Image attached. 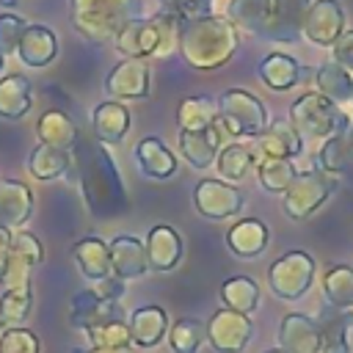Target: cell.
<instances>
[{"label": "cell", "mask_w": 353, "mask_h": 353, "mask_svg": "<svg viewBox=\"0 0 353 353\" xmlns=\"http://www.w3.org/2000/svg\"><path fill=\"white\" fill-rule=\"evenodd\" d=\"M91 127H94V138L99 143L116 146L124 141V135L130 130V110L116 99L99 102L91 113Z\"/></svg>", "instance_id": "23"}, {"label": "cell", "mask_w": 353, "mask_h": 353, "mask_svg": "<svg viewBox=\"0 0 353 353\" xmlns=\"http://www.w3.org/2000/svg\"><path fill=\"white\" fill-rule=\"evenodd\" d=\"M127 325H130L132 345H138V347H154L168 334V314H165V309L149 303V306L135 309Z\"/></svg>", "instance_id": "28"}, {"label": "cell", "mask_w": 353, "mask_h": 353, "mask_svg": "<svg viewBox=\"0 0 353 353\" xmlns=\"http://www.w3.org/2000/svg\"><path fill=\"white\" fill-rule=\"evenodd\" d=\"M345 33V11L336 0H314L303 19V36L317 47H331Z\"/></svg>", "instance_id": "13"}, {"label": "cell", "mask_w": 353, "mask_h": 353, "mask_svg": "<svg viewBox=\"0 0 353 353\" xmlns=\"http://www.w3.org/2000/svg\"><path fill=\"white\" fill-rule=\"evenodd\" d=\"M207 339V325L196 317H179L168 328V345L174 353H199Z\"/></svg>", "instance_id": "41"}, {"label": "cell", "mask_w": 353, "mask_h": 353, "mask_svg": "<svg viewBox=\"0 0 353 353\" xmlns=\"http://www.w3.org/2000/svg\"><path fill=\"white\" fill-rule=\"evenodd\" d=\"M36 132H39V143L55 146V149H66L72 152V146L77 143V127L74 121L63 113V110H44L36 121Z\"/></svg>", "instance_id": "33"}, {"label": "cell", "mask_w": 353, "mask_h": 353, "mask_svg": "<svg viewBox=\"0 0 353 353\" xmlns=\"http://www.w3.org/2000/svg\"><path fill=\"white\" fill-rule=\"evenodd\" d=\"M85 334H88V345L91 347H130L132 345L130 325L124 320L99 323L94 328H85Z\"/></svg>", "instance_id": "43"}, {"label": "cell", "mask_w": 353, "mask_h": 353, "mask_svg": "<svg viewBox=\"0 0 353 353\" xmlns=\"http://www.w3.org/2000/svg\"><path fill=\"white\" fill-rule=\"evenodd\" d=\"M317 328H320V353H350L353 309L325 306L317 317Z\"/></svg>", "instance_id": "20"}, {"label": "cell", "mask_w": 353, "mask_h": 353, "mask_svg": "<svg viewBox=\"0 0 353 353\" xmlns=\"http://www.w3.org/2000/svg\"><path fill=\"white\" fill-rule=\"evenodd\" d=\"M240 47V30L226 17H196L179 22V55L199 72L221 69Z\"/></svg>", "instance_id": "2"}, {"label": "cell", "mask_w": 353, "mask_h": 353, "mask_svg": "<svg viewBox=\"0 0 353 353\" xmlns=\"http://www.w3.org/2000/svg\"><path fill=\"white\" fill-rule=\"evenodd\" d=\"M25 28H28V22L22 17H17V14H0V52L3 55L17 52Z\"/></svg>", "instance_id": "46"}, {"label": "cell", "mask_w": 353, "mask_h": 353, "mask_svg": "<svg viewBox=\"0 0 353 353\" xmlns=\"http://www.w3.org/2000/svg\"><path fill=\"white\" fill-rule=\"evenodd\" d=\"M314 85H317V94H323L334 105H345L353 99V74L334 61L323 63L314 72Z\"/></svg>", "instance_id": "35"}, {"label": "cell", "mask_w": 353, "mask_h": 353, "mask_svg": "<svg viewBox=\"0 0 353 353\" xmlns=\"http://www.w3.org/2000/svg\"><path fill=\"white\" fill-rule=\"evenodd\" d=\"M270 8H273V0H229L226 19L237 30L265 39V30L270 22Z\"/></svg>", "instance_id": "30"}, {"label": "cell", "mask_w": 353, "mask_h": 353, "mask_svg": "<svg viewBox=\"0 0 353 353\" xmlns=\"http://www.w3.org/2000/svg\"><path fill=\"white\" fill-rule=\"evenodd\" d=\"M72 25L91 41H113L119 30L141 17L138 0H69Z\"/></svg>", "instance_id": "4"}, {"label": "cell", "mask_w": 353, "mask_h": 353, "mask_svg": "<svg viewBox=\"0 0 353 353\" xmlns=\"http://www.w3.org/2000/svg\"><path fill=\"white\" fill-rule=\"evenodd\" d=\"M254 165V152H251V143H226L221 146L218 157H215V168H218V176L223 182H240Z\"/></svg>", "instance_id": "38"}, {"label": "cell", "mask_w": 353, "mask_h": 353, "mask_svg": "<svg viewBox=\"0 0 353 353\" xmlns=\"http://www.w3.org/2000/svg\"><path fill=\"white\" fill-rule=\"evenodd\" d=\"M226 245L240 259H254L268 248V226L259 218H243L229 226Z\"/></svg>", "instance_id": "26"}, {"label": "cell", "mask_w": 353, "mask_h": 353, "mask_svg": "<svg viewBox=\"0 0 353 353\" xmlns=\"http://www.w3.org/2000/svg\"><path fill=\"white\" fill-rule=\"evenodd\" d=\"M279 347L287 353H320V328L309 314H284L279 325Z\"/></svg>", "instance_id": "19"}, {"label": "cell", "mask_w": 353, "mask_h": 353, "mask_svg": "<svg viewBox=\"0 0 353 353\" xmlns=\"http://www.w3.org/2000/svg\"><path fill=\"white\" fill-rule=\"evenodd\" d=\"M303 74L306 69L292 55H284V52H270L259 61V80L273 91H290L303 80Z\"/></svg>", "instance_id": "29"}, {"label": "cell", "mask_w": 353, "mask_h": 353, "mask_svg": "<svg viewBox=\"0 0 353 353\" xmlns=\"http://www.w3.org/2000/svg\"><path fill=\"white\" fill-rule=\"evenodd\" d=\"M33 309V290L28 287H17V290H6L0 295V325L11 328V325H22L28 320Z\"/></svg>", "instance_id": "42"}, {"label": "cell", "mask_w": 353, "mask_h": 353, "mask_svg": "<svg viewBox=\"0 0 353 353\" xmlns=\"http://www.w3.org/2000/svg\"><path fill=\"white\" fill-rule=\"evenodd\" d=\"M347 146H350V154H353V124L347 127Z\"/></svg>", "instance_id": "51"}, {"label": "cell", "mask_w": 353, "mask_h": 353, "mask_svg": "<svg viewBox=\"0 0 353 353\" xmlns=\"http://www.w3.org/2000/svg\"><path fill=\"white\" fill-rule=\"evenodd\" d=\"M262 353H287V350H281V347H270V350H262Z\"/></svg>", "instance_id": "53"}, {"label": "cell", "mask_w": 353, "mask_h": 353, "mask_svg": "<svg viewBox=\"0 0 353 353\" xmlns=\"http://www.w3.org/2000/svg\"><path fill=\"white\" fill-rule=\"evenodd\" d=\"M215 102H218V124L232 138H248V141H254L270 124L262 99L254 97L251 91L229 88Z\"/></svg>", "instance_id": "6"}, {"label": "cell", "mask_w": 353, "mask_h": 353, "mask_svg": "<svg viewBox=\"0 0 353 353\" xmlns=\"http://www.w3.org/2000/svg\"><path fill=\"white\" fill-rule=\"evenodd\" d=\"M179 22L182 19L165 11H157L152 17H138L119 30L113 44L127 58H143V61L149 55L165 58L179 50Z\"/></svg>", "instance_id": "3"}, {"label": "cell", "mask_w": 353, "mask_h": 353, "mask_svg": "<svg viewBox=\"0 0 353 353\" xmlns=\"http://www.w3.org/2000/svg\"><path fill=\"white\" fill-rule=\"evenodd\" d=\"M221 135L223 127L215 121L207 130H196V132H179V154L193 165V168H210L221 152Z\"/></svg>", "instance_id": "21"}, {"label": "cell", "mask_w": 353, "mask_h": 353, "mask_svg": "<svg viewBox=\"0 0 353 353\" xmlns=\"http://www.w3.org/2000/svg\"><path fill=\"white\" fill-rule=\"evenodd\" d=\"M110 268L113 276L121 281L130 279H141L143 273H149V262H146V248L138 237L132 234H119L110 243Z\"/></svg>", "instance_id": "18"}, {"label": "cell", "mask_w": 353, "mask_h": 353, "mask_svg": "<svg viewBox=\"0 0 353 353\" xmlns=\"http://www.w3.org/2000/svg\"><path fill=\"white\" fill-rule=\"evenodd\" d=\"M91 290H94L99 298H105V301H119V298L124 295V281L116 279V276H108V279H102V281H94Z\"/></svg>", "instance_id": "48"}, {"label": "cell", "mask_w": 353, "mask_h": 353, "mask_svg": "<svg viewBox=\"0 0 353 353\" xmlns=\"http://www.w3.org/2000/svg\"><path fill=\"white\" fill-rule=\"evenodd\" d=\"M72 256L80 268V273L94 284V281H102L108 276H113V268H110V245L102 240V237H83L74 243L72 248Z\"/></svg>", "instance_id": "25"}, {"label": "cell", "mask_w": 353, "mask_h": 353, "mask_svg": "<svg viewBox=\"0 0 353 353\" xmlns=\"http://www.w3.org/2000/svg\"><path fill=\"white\" fill-rule=\"evenodd\" d=\"M30 105H33V91H30V80L25 74L0 77V119L17 121V119L28 116Z\"/></svg>", "instance_id": "32"}, {"label": "cell", "mask_w": 353, "mask_h": 353, "mask_svg": "<svg viewBox=\"0 0 353 353\" xmlns=\"http://www.w3.org/2000/svg\"><path fill=\"white\" fill-rule=\"evenodd\" d=\"M290 124L298 130L301 138L325 141L336 132H345L350 127V119L339 105H334L323 94L306 91L290 105Z\"/></svg>", "instance_id": "5"}, {"label": "cell", "mask_w": 353, "mask_h": 353, "mask_svg": "<svg viewBox=\"0 0 353 353\" xmlns=\"http://www.w3.org/2000/svg\"><path fill=\"white\" fill-rule=\"evenodd\" d=\"M143 248H146L149 270H154V273H168L182 259V237L171 226H152Z\"/></svg>", "instance_id": "17"}, {"label": "cell", "mask_w": 353, "mask_h": 353, "mask_svg": "<svg viewBox=\"0 0 353 353\" xmlns=\"http://www.w3.org/2000/svg\"><path fill=\"white\" fill-rule=\"evenodd\" d=\"M0 334H3V325H0Z\"/></svg>", "instance_id": "55"}, {"label": "cell", "mask_w": 353, "mask_h": 353, "mask_svg": "<svg viewBox=\"0 0 353 353\" xmlns=\"http://www.w3.org/2000/svg\"><path fill=\"white\" fill-rule=\"evenodd\" d=\"M176 121H179V130L185 132H196V130H207L218 121V102L210 99V97H185L179 102V110H176Z\"/></svg>", "instance_id": "36"}, {"label": "cell", "mask_w": 353, "mask_h": 353, "mask_svg": "<svg viewBox=\"0 0 353 353\" xmlns=\"http://www.w3.org/2000/svg\"><path fill=\"white\" fill-rule=\"evenodd\" d=\"M149 91L152 74L143 58H124L105 77V94L110 99H146Z\"/></svg>", "instance_id": "12"}, {"label": "cell", "mask_w": 353, "mask_h": 353, "mask_svg": "<svg viewBox=\"0 0 353 353\" xmlns=\"http://www.w3.org/2000/svg\"><path fill=\"white\" fill-rule=\"evenodd\" d=\"M135 163L149 179H168L176 171V154L160 138H143L135 146Z\"/></svg>", "instance_id": "27"}, {"label": "cell", "mask_w": 353, "mask_h": 353, "mask_svg": "<svg viewBox=\"0 0 353 353\" xmlns=\"http://www.w3.org/2000/svg\"><path fill=\"white\" fill-rule=\"evenodd\" d=\"M221 301L226 309L251 314L259 306V284L251 276H232L221 284Z\"/></svg>", "instance_id": "37"}, {"label": "cell", "mask_w": 353, "mask_h": 353, "mask_svg": "<svg viewBox=\"0 0 353 353\" xmlns=\"http://www.w3.org/2000/svg\"><path fill=\"white\" fill-rule=\"evenodd\" d=\"M0 353H39V339L25 325L3 328V334H0Z\"/></svg>", "instance_id": "44"}, {"label": "cell", "mask_w": 353, "mask_h": 353, "mask_svg": "<svg viewBox=\"0 0 353 353\" xmlns=\"http://www.w3.org/2000/svg\"><path fill=\"white\" fill-rule=\"evenodd\" d=\"M323 295L328 306L353 309V265H331L323 276Z\"/></svg>", "instance_id": "39"}, {"label": "cell", "mask_w": 353, "mask_h": 353, "mask_svg": "<svg viewBox=\"0 0 353 353\" xmlns=\"http://www.w3.org/2000/svg\"><path fill=\"white\" fill-rule=\"evenodd\" d=\"M69 168H72V152L55 149V146H47V143H39V146L30 152V157H28V171H30V176H36L39 182L58 179V176H63Z\"/></svg>", "instance_id": "34"}, {"label": "cell", "mask_w": 353, "mask_h": 353, "mask_svg": "<svg viewBox=\"0 0 353 353\" xmlns=\"http://www.w3.org/2000/svg\"><path fill=\"white\" fill-rule=\"evenodd\" d=\"M295 165L287 157H265L256 163V179L270 193H284L295 179Z\"/></svg>", "instance_id": "40"}, {"label": "cell", "mask_w": 353, "mask_h": 353, "mask_svg": "<svg viewBox=\"0 0 353 353\" xmlns=\"http://www.w3.org/2000/svg\"><path fill=\"white\" fill-rule=\"evenodd\" d=\"M17 55H19L22 63H28L33 69H41V66L52 63V58L58 55V39H55L52 28H47V25H28L22 39H19Z\"/></svg>", "instance_id": "24"}, {"label": "cell", "mask_w": 353, "mask_h": 353, "mask_svg": "<svg viewBox=\"0 0 353 353\" xmlns=\"http://www.w3.org/2000/svg\"><path fill=\"white\" fill-rule=\"evenodd\" d=\"M251 152H254V165L259 160H265V157H287V160H292V157H298L303 152V138L298 135V130L290 121L279 119V121H270L265 127V132L251 141Z\"/></svg>", "instance_id": "14"}, {"label": "cell", "mask_w": 353, "mask_h": 353, "mask_svg": "<svg viewBox=\"0 0 353 353\" xmlns=\"http://www.w3.org/2000/svg\"><path fill=\"white\" fill-rule=\"evenodd\" d=\"M11 240H14V232L0 226V276H3V268H6V259H8V251H11Z\"/></svg>", "instance_id": "49"}, {"label": "cell", "mask_w": 353, "mask_h": 353, "mask_svg": "<svg viewBox=\"0 0 353 353\" xmlns=\"http://www.w3.org/2000/svg\"><path fill=\"white\" fill-rule=\"evenodd\" d=\"M69 320L77 328H94L99 323L121 320V306L119 301H105L94 290H83L69 301Z\"/></svg>", "instance_id": "16"}, {"label": "cell", "mask_w": 353, "mask_h": 353, "mask_svg": "<svg viewBox=\"0 0 353 353\" xmlns=\"http://www.w3.org/2000/svg\"><path fill=\"white\" fill-rule=\"evenodd\" d=\"M17 6V0H0V8H14Z\"/></svg>", "instance_id": "52"}, {"label": "cell", "mask_w": 353, "mask_h": 353, "mask_svg": "<svg viewBox=\"0 0 353 353\" xmlns=\"http://www.w3.org/2000/svg\"><path fill=\"white\" fill-rule=\"evenodd\" d=\"M309 6H312V0H273L265 39L281 41V44H295L303 36V19H306Z\"/></svg>", "instance_id": "15"}, {"label": "cell", "mask_w": 353, "mask_h": 353, "mask_svg": "<svg viewBox=\"0 0 353 353\" xmlns=\"http://www.w3.org/2000/svg\"><path fill=\"white\" fill-rule=\"evenodd\" d=\"M339 179L320 171V168H309V171H298L292 185L281 193V207L292 221H303L309 218L314 210H320L325 204V199L336 190Z\"/></svg>", "instance_id": "7"}, {"label": "cell", "mask_w": 353, "mask_h": 353, "mask_svg": "<svg viewBox=\"0 0 353 353\" xmlns=\"http://www.w3.org/2000/svg\"><path fill=\"white\" fill-rule=\"evenodd\" d=\"M314 168L336 176V179H353V154L347 146V130L325 138V143L314 154Z\"/></svg>", "instance_id": "31"}, {"label": "cell", "mask_w": 353, "mask_h": 353, "mask_svg": "<svg viewBox=\"0 0 353 353\" xmlns=\"http://www.w3.org/2000/svg\"><path fill=\"white\" fill-rule=\"evenodd\" d=\"M41 262V243L33 232L17 229L14 240H11V251L0 276V287L6 290H17V287H28L30 284V273L33 268Z\"/></svg>", "instance_id": "10"}, {"label": "cell", "mask_w": 353, "mask_h": 353, "mask_svg": "<svg viewBox=\"0 0 353 353\" xmlns=\"http://www.w3.org/2000/svg\"><path fill=\"white\" fill-rule=\"evenodd\" d=\"M245 204V196L237 185L223 179H201L193 188V207L207 221H226L237 215Z\"/></svg>", "instance_id": "9"}, {"label": "cell", "mask_w": 353, "mask_h": 353, "mask_svg": "<svg viewBox=\"0 0 353 353\" xmlns=\"http://www.w3.org/2000/svg\"><path fill=\"white\" fill-rule=\"evenodd\" d=\"M160 11L176 17V19H196L212 14V0H157Z\"/></svg>", "instance_id": "45"}, {"label": "cell", "mask_w": 353, "mask_h": 353, "mask_svg": "<svg viewBox=\"0 0 353 353\" xmlns=\"http://www.w3.org/2000/svg\"><path fill=\"white\" fill-rule=\"evenodd\" d=\"M3 66H6V55L0 52V72H3Z\"/></svg>", "instance_id": "54"}, {"label": "cell", "mask_w": 353, "mask_h": 353, "mask_svg": "<svg viewBox=\"0 0 353 353\" xmlns=\"http://www.w3.org/2000/svg\"><path fill=\"white\" fill-rule=\"evenodd\" d=\"M72 353H132V350H130V347H88V350L74 347Z\"/></svg>", "instance_id": "50"}, {"label": "cell", "mask_w": 353, "mask_h": 353, "mask_svg": "<svg viewBox=\"0 0 353 353\" xmlns=\"http://www.w3.org/2000/svg\"><path fill=\"white\" fill-rule=\"evenodd\" d=\"M314 259L306 251H287L281 254L270 270H268V284L273 290V295L284 298V301H298L309 292L312 281H314Z\"/></svg>", "instance_id": "8"}, {"label": "cell", "mask_w": 353, "mask_h": 353, "mask_svg": "<svg viewBox=\"0 0 353 353\" xmlns=\"http://www.w3.org/2000/svg\"><path fill=\"white\" fill-rule=\"evenodd\" d=\"M331 58L334 63L345 66L347 72H353V30H345L334 44H331Z\"/></svg>", "instance_id": "47"}, {"label": "cell", "mask_w": 353, "mask_h": 353, "mask_svg": "<svg viewBox=\"0 0 353 353\" xmlns=\"http://www.w3.org/2000/svg\"><path fill=\"white\" fill-rule=\"evenodd\" d=\"M72 168L77 171L85 210L97 221H110L130 210L124 179L105 143L97 138H77L72 146Z\"/></svg>", "instance_id": "1"}, {"label": "cell", "mask_w": 353, "mask_h": 353, "mask_svg": "<svg viewBox=\"0 0 353 353\" xmlns=\"http://www.w3.org/2000/svg\"><path fill=\"white\" fill-rule=\"evenodd\" d=\"M254 336V323L248 314L234 309H218L207 323V339L218 353H240Z\"/></svg>", "instance_id": "11"}, {"label": "cell", "mask_w": 353, "mask_h": 353, "mask_svg": "<svg viewBox=\"0 0 353 353\" xmlns=\"http://www.w3.org/2000/svg\"><path fill=\"white\" fill-rule=\"evenodd\" d=\"M33 212V190L22 179H0V226L22 229Z\"/></svg>", "instance_id": "22"}]
</instances>
